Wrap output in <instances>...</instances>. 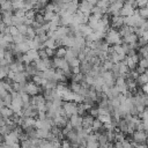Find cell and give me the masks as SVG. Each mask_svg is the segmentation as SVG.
Returning a JSON list of instances; mask_svg holds the SVG:
<instances>
[{
	"mask_svg": "<svg viewBox=\"0 0 148 148\" xmlns=\"http://www.w3.org/2000/svg\"><path fill=\"white\" fill-rule=\"evenodd\" d=\"M15 75H16V72H14V71H9V72L7 73V77L10 79V80H13V81H14V79H15Z\"/></svg>",
	"mask_w": 148,
	"mask_h": 148,
	"instance_id": "cell-42",
	"label": "cell"
},
{
	"mask_svg": "<svg viewBox=\"0 0 148 148\" xmlns=\"http://www.w3.org/2000/svg\"><path fill=\"white\" fill-rule=\"evenodd\" d=\"M24 18H25V16H23V17H18V16H16V15H14L13 14V17H12V23L14 24V25H20V24H23L24 23Z\"/></svg>",
	"mask_w": 148,
	"mask_h": 148,
	"instance_id": "cell-22",
	"label": "cell"
},
{
	"mask_svg": "<svg viewBox=\"0 0 148 148\" xmlns=\"http://www.w3.org/2000/svg\"><path fill=\"white\" fill-rule=\"evenodd\" d=\"M105 40L110 44V45H113V44H121L123 43V38L120 36V34L118 32V30H116L114 28H110L106 32V36H105Z\"/></svg>",
	"mask_w": 148,
	"mask_h": 148,
	"instance_id": "cell-1",
	"label": "cell"
},
{
	"mask_svg": "<svg viewBox=\"0 0 148 148\" xmlns=\"http://www.w3.org/2000/svg\"><path fill=\"white\" fill-rule=\"evenodd\" d=\"M36 14H37V12H36V10L32 8V9H29V10H27V12H25V17H27V18H30V20H34V21H35Z\"/></svg>",
	"mask_w": 148,
	"mask_h": 148,
	"instance_id": "cell-27",
	"label": "cell"
},
{
	"mask_svg": "<svg viewBox=\"0 0 148 148\" xmlns=\"http://www.w3.org/2000/svg\"><path fill=\"white\" fill-rule=\"evenodd\" d=\"M118 32L120 34L121 37H124V36L130 35V34H132V32H134V31H133V27L127 25V24H123V25L118 29Z\"/></svg>",
	"mask_w": 148,
	"mask_h": 148,
	"instance_id": "cell-10",
	"label": "cell"
},
{
	"mask_svg": "<svg viewBox=\"0 0 148 148\" xmlns=\"http://www.w3.org/2000/svg\"><path fill=\"white\" fill-rule=\"evenodd\" d=\"M138 53L140 54L141 58H148V44L140 46L138 50Z\"/></svg>",
	"mask_w": 148,
	"mask_h": 148,
	"instance_id": "cell-21",
	"label": "cell"
},
{
	"mask_svg": "<svg viewBox=\"0 0 148 148\" xmlns=\"http://www.w3.org/2000/svg\"><path fill=\"white\" fill-rule=\"evenodd\" d=\"M62 108L64 110L66 111L68 118L74 114V113H77V103L74 102V101H65L64 104H62Z\"/></svg>",
	"mask_w": 148,
	"mask_h": 148,
	"instance_id": "cell-2",
	"label": "cell"
},
{
	"mask_svg": "<svg viewBox=\"0 0 148 148\" xmlns=\"http://www.w3.org/2000/svg\"><path fill=\"white\" fill-rule=\"evenodd\" d=\"M123 42L128 43V44H134V43L138 42V36H136L134 32H132V34H130V35L124 36V37H123Z\"/></svg>",
	"mask_w": 148,
	"mask_h": 148,
	"instance_id": "cell-15",
	"label": "cell"
},
{
	"mask_svg": "<svg viewBox=\"0 0 148 148\" xmlns=\"http://www.w3.org/2000/svg\"><path fill=\"white\" fill-rule=\"evenodd\" d=\"M69 123L73 125V128H79L82 126V116L74 113L69 117Z\"/></svg>",
	"mask_w": 148,
	"mask_h": 148,
	"instance_id": "cell-7",
	"label": "cell"
},
{
	"mask_svg": "<svg viewBox=\"0 0 148 148\" xmlns=\"http://www.w3.org/2000/svg\"><path fill=\"white\" fill-rule=\"evenodd\" d=\"M15 45H16V49L18 50V52H21V53H25L30 50V45L28 43V39H25V40H23L18 44H15Z\"/></svg>",
	"mask_w": 148,
	"mask_h": 148,
	"instance_id": "cell-11",
	"label": "cell"
},
{
	"mask_svg": "<svg viewBox=\"0 0 148 148\" xmlns=\"http://www.w3.org/2000/svg\"><path fill=\"white\" fill-rule=\"evenodd\" d=\"M81 87H82V84H81V83H79V82H74V81H72V83H71V86H69L71 90H72V91H74V92H77V94L80 92Z\"/></svg>",
	"mask_w": 148,
	"mask_h": 148,
	"instance_id": "cell-24",
	"label": "cell"
},
{
	"mask_svg": "<svg viewBox=\"0 0 148 148\" xmlns=\"http://www.w3.org/2000/svg\"><path fill=\"white\" fill-rule=\"evenodd\" d=\"M54 12H45L43 15H44V17H45V20L49 22V21H51L52 18H53V16H54Z\"/></svg>",
	"mask_w": 148,
	"mask_h": 148,
	"instance_id": "cell-38",
	"label": "cell"
},
{
	"mask_svg": "<svg viewBox=\"0 0 148 148\" xmlns=\"http://www.w3.org/2000/svg\"><path fill=\"white\" fill-rule=\"evenodd\" d=\"M139 65L141 66V67H143V68H148V58H140V60H139Z\"/></svg>",
	"mask_w": 148,
	"mask_h": 148,
	"instance_id": "cell-36",
	"label": "cell"
},
{
	"mask_svg": "<svg viewBox=\"0 0 148 148\" xmlns=\"http://www.w3.org/2000/svg\"><path fill=\"white\" fill-rule=\"evenodd\" d=\"M80 69H81V72H82L83 74H88V73L92 69V64H91L90 61L84 60V61H82V62L80 64Z\"/></svg>",
	"mask_w": 148,
	"mask_h": 148,
	"instance_id": "cell-12",
	"label": "cell"
},
{
	"mask_svg": "<svg viewBox=\"0 0 148 148\" xmlns=\"http://www.w3.org/2000/svg\"><path fill=\"white\" fill-rule=\"evenodd\" d=\"M94 6H91L88 0H80L79 2V10H81L82 13H86V14H91V9H92Z\"/></svg>",
	"mask_w": 148,
	"mask_h": 148,
	"instance_id": "cell-6",
	"label": "cell"
},
{
	"mask_svg": "<svg viewBox=\"0 0 148 148\" xmlns=\"http://www.w3.org/2000/svg\"><path fill=\"white\" fill-rule=\"evenodd\" d=\"M103 66H104L105 69L111 71V69H112V66H113V62H112L110 59H106L105 61H103Z\"/></svg>",
	"mask_w": 148,
	"mask_h": 148,
	"instance_id": "cell-32",
	"label": "cell"
},
{
	"mask_svg": "<svg viewBox=\"0 0 148 148\" xmlns=\"http://www.w3.org/2000/svg\"><path fill=\"white\" fill-rule=\"evenodd\" d=\"M7 27H8V25H7L5 22H1V23H0V32H5V30L7 29Z\"/></svg>",
	"mask_w": 148,
	"mask_h": 148,
	"instance_id": "cell-45",
	"label": "cell"
},
{
	"mask_svg": "<svg viewBox=\"0 0 148 148\" xmlns=\"http://www.w3.org/2000/svg\"><path fill=\"white\" fill-rule=\"evenodd\" d=\"M44 45L46 47H51V49H57L58 47V44H57V40L52 37H49L45 42H44Z\"/></svg>",
	"mask_w": 148,
	"mask_h": 148,
	"instance_id": "cell-18",
	"label": "cell"
},
{
	"mask_svg": "<svg viewBox=\"0 0 148 148\" xmlns=\"http://www.w3.org/2000/svg\"><path fill=\"white\" fill-rule=\"evenodd\" d=\"M9 34H10V35H13V36H15V35L20 34V32H18V28H17L16 25H14V24L9 25Z\"/></svg>",
	"mask_w": 148,
	"mask_h": 148,
	"instance_id": "cell-35",
	"label": "cell"
},
{
	"mask_svg": "<svg viewBox=\"0 0 148 148\" xmlns=\"http://www.w3.org/2000/svg\"><path fill=\"white\" fill-rule=\"evenodd\" d=\"M17 28H18V32L25 36V34H27V31H28V25L23 23V24H20V25H17Z\"/></svg>",
	"mask_w": 148,
	"mask_h": 148,
	"instance_id": "cell-31",
	"label": "cell"
},
{
	"mask_svg": "<svg viewBox=\"0 0 148 148\" xmlns=\"http://www.w3.org/2000/svg\"><path fill=\"white\" fill-rule=\"evenodd\" d=\"M45 52H46L49 58H52V57L56 56V49H51V47H46L45 46Z\"/></svg>",
	"mask_w": 148,
	"mask_h": 148,
	"instance_id": "cell-33",
	"label": "cell"
},
{
	"mask_svg": "<svg viewBox=\"0 0 148 148\" xmlns=\"http://www.w3.org/2000/svg\"><path fill=\"white\" fill-rule=\"evenodd\" d=\"M68 62H69V66H71V67H75V66H80V64H81V61L79 60V58H77V57H75V58H73V59H72V60H69Z\"/></svg>",
	"mask_w": 148,
	"mask_h": 148,
	"instance_id": "cell-34",
	"label": "cell"
},
{
	"mask_svg": "<svg viewBox=\"0 0 148 148\" xmlns=\"http://www.w3.org/2000/svg\"><path fill=\"white\" fill-rule=\"evenodd\" d=\"M124 24V16L121 15H113L111 16V28L119 29Z\"/></svg>",
	"mask_w": 148,
	"mask_h": 148,
	"instance_id": "cell-5",
	"label": "cell"
},
{
	"mask_svg": "<svg viewBox=\"0 0 148 148\" xmlns=\"http://www.w3.org/2000/svg\"><path fill=\"white\" fill-rule=\"evenodd\" d=\"M147 136H148V134L145 131H136L135 130L132 134V140L138 142V143H143V142H146Z\"/></svg>",
	"mask_w": 148,
	"mask_h": 148,
	"instance_id": "cell-4",
	"label": "cell"
},
{
	"mask_svg": "<svg viewBox=\"0 0 148 148\" xmlns=\"http://www.w3.org/2000/svg\"><path fill=\"white\" fill-rule=\"evenodd\" d=\"M143 30H148V20H146L145 21V23L142 24V27H141Z\"/></svg>",
	"mask_w": 148,
	"mask_h": 148,
	"instance_id": "cell-47",
	"label": "cell"
},
{
	"mask_svg": "<svg viewBox=\"0 0 148 148\" xmlns=\"http://www.w3.org/2000/svg\"><path fill=\"white\" fill-rule=\"evenodd\" d=\"M14 114V111L10 106H1V116L6 118H10Z\"/></svg>",
	"mask_w": 148,
	"mask_h": 148,
	"instance_id": "cell-16",
	"label": "cell"
},
{
	"mask_svg": "<svg viewBox=\"0 0 148 148\" xmlns=\"http://www.w3.org/2000/svg\"><path fill=\"white\" fill-rule=\"evenodd\" d=\"M88 112H89L94 118H97V117H98V114H99V113H98V106H91V108L89 109V111H88Z\"/></svg>",
	"mask_w": 148,
	"mask_h": 148,
	"instance_id": "cell-29",
	"label": "cell"
},
{
	"mask_svg": "<svg viewBox=\"0 0 148 148\" xmlns=\"http://www.w3.org/2000/svg\"><path fill=\"white\" fill-rule=\"evenodd\" d=\"M14 8H13V3L10 0H6L3 1L2 3H0V13L2 12H13Z\"/></svg>",
	"mask_w": 148,
	"mask_h": 148,
	"instance_id": "cell-13",
	"label": "cell"
},
{
	"mask_svg": "<svg viewBox=\"0 0 148 148\" xmlns=\"http://www.w3.org/2000/svg\"><path fill=\"white\" fill-rule=\"evenodd\" d=\"M135 71H136L139 74H142V73H145V72H146V68H143V67H141L140 65H138V66L135 67Z\"/></svg>",
	"mask_w": 148,
	"mask_h": 148,
	"instance_id": "cell-43",
	"label": "cell"
},
{
	"mask_svg": "<svg viewBox=\"0 0 148 148\" xmlns=\"http://www.w3.org/2000/svg\"><path fill=\"white\" fill-rule=\"evenodd\" d=\"M43 91L42 90V87H39L38 84H36L34 81L32 82H27V87H25V92H28L29 95L34 96V95H37L38 92Z\"/></svg>",
	"mask_w": 148,
	"mask_h": 148,
	"instance_id": "cell-3",
	"label": "cell"
},
{
	"mask_svg": "<svg viewBox=\"0 0 148 148\" xmlns=\"http://www.w3.org/2000/svg\"><path fill=\"white\" fill-rule=\"evenodd\" d=\"M148 5V0H136V6L139 8L141 7H146Z\"/></svg>",
	"mask_w": 148,
	"mask_h": 148,
	"instance_id": "cell-40",
	"label": "cell"
},
{
	"mask_svg": "<svg viewBox=\"0 0 148 148\" xmlns=\"http://www.w3.org/2000/svg\"><path fill=\"white\" fill-rule=\"evenodd\" d=\"M2 22V17H1V15H0V23Z\"/></svg>",
	"mask_w": 148,
	"mask_h": 148,
	"instance_id": "cell-50",
	"label": "cell"
},
{
	"mask_svg": "<svg viewBox=\"0 0 148 148\" xmlns=\"http://www.w3.org/2000/svg\"><path fill=\"white\" fill-rule=\"evenodd\" d=\"M134 10H135V8H133L132 6H130V5H126V3H124V6H123V8L120 9V15L121 16H130V15H133L134 14Z\"/></svg>",
	"mask_w": 148,
	"mask_h": 148,
	"instance_id": "cell-9",
	"label": "cell"
},
{
	"mask_svg": "<svg viewBox=\"0 0 148 148\" xmlns=\"http://www.w3.org/2000/svg\"><path fill=\"white\" fill-rule=\"evenodd\" d=\"M25 53L29 56V58H30L32 61L40 59V58H39V53H38V50H35V49H30V50H29L28 52H25Z\"/></svg>",
	"mask_w": 148,
	"mask_h": 148,
	"instance_id": "cell-17",
	"label": "cell"
},
{
	"mask_svg": "<svg viewBox=\"0 0 148 148\" xmlns=\"http://www.w3.org/2000/svg\"><path fill=\"white\" fill-rule=\"evenodd\" d=\"M1 14V17H2V22H5L8 27L12 25V17H13V13L12 12H2L0 13Z\"/></svg>",
	"mask_w": 148,
	"mask_h": 148,
	"instance_id": "cell-14",
	"label": "cell"
},
{
	"mask_svg": "<svg viewBox=\"0 0 148 148\" xmlns=\"http://www.w3.org/2000/svg\"><path fill=\"white\" fill-rule=\"evenodd\" d=\"M3 39L6 42H8V43H14L13 42V35H10V34H5L3 35Z\"/></svg>",
	"mask_w": 148,
	"mask_h": 148,
	"instance_id": "cell-41",
	"label": "cell"
},
{
	"mask_svg": "<svg viewBox=\"0 0 148 148\" xmlns=\"http://www.w3.org/2000/svg\"><path fill=\"white\" fill-rule=\"evenodd\" d=\"M12 101H13V98H12V94H10V92H8V94L2 98V102H3V105H5V106H10Z\"/></svg>",
	"mask_w": 148,
	"mask_h": 148,
	"instance_id": "cell-25",
	"label": "cell"
},
{
	"mask_svg": "<svg viewBox=\"0 0 148 148\" xmlns=\"http://www.w3.org/2000/svg\"><path fill=\"white\" fill-rule=\"evenodd\" d=\"M98 118H99V119L102 120V123L104 124V123H108V121L111 120V114H110V113H106V114H99Z\"/></svg>",
	"mask_w": 148,
	"mask_h": 148,
	"instance_id": "cell-30",
	"label": "cell"
},
{
	"mask_svg": "<svg viewBox=\"0 0 148 148\" xmlns=\"http://www.w3.org/2000/svg\"><path fill=\"white\" fill-rule=\"evenodd\" d=\"M3 125H6V121H5V118L2 116H0V127H2Z\"/></svg>",
	"mask_w": 148,
	"mask_h": 148,
	"instance_id": "cell-48",
	"label": "cell"
},
{
	"mask_svg": "<svg viewBox=\"0 0 148 148\" xmlns=\"http://www.w3.org/2000/svg\"><path fill=\"white\" fill-rule=\"evenodd\" d=\"M35 36H36V31H35V29H34L31 25L28 27V31H27V34H25V39H34Z\"/></svg>",
	"mask_w": 148,
	"mask_h": 148,
	"instance_id": "cell-23",
	"label": "cell"
},
{
	"mask_svg": "<svg viewBox=\"0 0 148 148\" xmlns=\"http://www.w3.org/2000/svg\"><path fill=\"white\" fill-rule=\"evenodd\" d=\"M102 127H103V123H102V120H101L98 117L95 118L94 121H92V125H91L92 131H99Z\"/></svg>",
	"mask_w": 148,
	"mask_h": 148,
	"instance_id": "cell-20",
	"label": "cell"
},
{
	"mask_svg": "<svg viewBox=\"0 0 148 148\" xmlns=\"http://www.w3.org/2000/svg\"><path fill=\"white\" fill-rule=\"evenodd\" d=\"M14 15H16V16H18V17H23V16H25V10H24L23 8H18V9H15V12H14Z\"/></svg>",
	"mask_w": 148,
	"mask_h": 148,
	"instance_id": "cell-37",
	"label": "cell"
},
{
	"mask_svg": "<svg viewBox=\"0 0 148 148\" xmlns=\"http://www.w3.org/2000/svg\"><path fill=\"white\" fill-rule=\"evenodd\" d=\"M21 146H22V147H34L31 139H25V140L21 141Z\"/></svg>",
	"mask_w": 148,
	"mask_h": 148,
	"instance_id": "cell-39",
	"label": "cell"
},
{
	"mask_svg": "<svg viewBox=\"0 0 148 148\" xmlns=\"http://www.w3.org/2000/svg\"><path fill=\"white\" fill-rule=\"evenodd\" d=\"M138 12L142 18H145V20L148 18V8L147 7H141L140 9H138Z\"/></svg>",
	"mask_w": 148,
	"mask_h": 148,
	"instance_id": "cell-28",
	"label": "cell"
},
{
	"mask_svg": "<svg viewBox=\"0 0 148 148\" xmlns=\"http://www.w3.org/2000/svg\"><path fill=\"white\" fill-rule=\"evenodd\" d=\"M71 69H72V73H73V74H76V73H80V72H81V69H80V66L71 67Z\"/></svg>",
	"mask_w": 148,
	"mask_h": 148,
	"instance_id": "cell-44",
	"label": "cell"
},
{
	"mask_svg": "<svg viewBox=\"0 0 148 148\" xmlns=\"http://www.w3.org/2000/svg\"><path fill=\"white\" fill-rule=\"evenodd\" d=\"M142 91L148 95V83H145V84L142 86Z\"/></svg>",
	"mask_w": 148,
	"mask_h": 148,
	"instance_id": "cell-46",
	"label": "cell"
},
{
	"mask_svg": "<svg viewBox=\"0 0 148 148\" xmlns=\"http://www.w3.org/2000/svg\"><path fill=\"white\" fill-rule=\"evenodd\" d=\"M94 119H95V118H94L90 113H86V114H83V116H82V126L86 127V128L91 127Z\"/></svg>",
	"mask_w": 148,
	"mask_h": 148,
	"instance_id": "cell-8",
	"label": "cell"
},
{
	"mask_svg": "<svg viewBox=\"0 0 148 148\" xmlns=\"http://www.w3.org/2000/svg\"><path fill=\"white\" fill-rule=\"evenodd\" d=\"M23 40H25V36L22 35V34H17V35L13 36V42H14L15 44H18V43H21V42H23Z\"/></svg>",
	"mask_w": 148,
	"mask_h": 148,
	"instance_id": "cell-26",
	"label": "cell"
},
{
	"mask_svg": "<svg viewBox=\"0 0 148 148\" xmlns=\"http://www.w3.org/2000/svg\"><path fill=\"white\" fill-rule=\"evenodd\" d=\"M5 52H6L5 49H0V59H2L5 57Z\"/></svg>",
	"mask_w": 148,
	"mask_h": 148,
	"instance_id": "cell-49",
	"label": "cell"
},
{
	"mask_svg": "<svg viewBox=\"0 0 148 148\" xmlns=\"http://www.w3.org/2000/svg\"><path fill=\"white\" fill-rule=\"evenodd\" d=\"M67 52V47L64 46V45H60L56 49V57H59V58H64L65 54Z\"/></svg>",
	"mask_w": 148,
	"mask_h": 148,
	"instance_id": "cell-19",
	"label": "cell"
}]
</instances>
